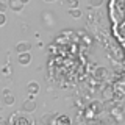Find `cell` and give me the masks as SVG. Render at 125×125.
Here are the masks:
<instances>
[{
	"instance_id": "cell-18",
	"label": "cell",
	"mask_w": 125,
	"mask_h": 125,
	"mask_svg": "<svg viewBox=\"0 0 125 125\" xmlns=\"http://www.w3.org/2000/svg\"><path fill=\"white\" fill-rule=\"evenodd\" d=\"M88 21H89V22H94V21H95V13H94V11H91V10L88 11Z\"/></svg>"
},
{
	"instance_id": "cell-2",
	"label": "cell",
	"mask_w": 125,
	"mask_h": 125,
	"mask_svg": "<svg viewBox=\"0 0 125 125\" xmlns=\"http://www.w3.org/2000/svg\"><path fill=\"white\" fill-rule=\"evenodd\" d=\"M41 21H42V23H44V27L47 30H52L56 25V17H55L53 11H42Z\"/></svg>"
},
{
	"instance_id": "cell-3",
	"label": "cell",
	"mask_w": 125,
	"mask_h": 125,
	"mask_svg": "<svg viewBox=\"0 0 125 125\" xmlns=\"http://www.w3.org/2000/svg\"><path fill=\"white\" fill-rule=\"evenodd\" d=\"M2 97H3V103H5L6 106H11V105H14L16 99H14V94H13V91H11L10 88H5V89L2 91Z\"/></svg>"
},
{
	"instance_id": "cell-26",
	"label": "cell",
	"mask_w": 125,
	"mask_h": 125,
	"mask_svg": "<svg viewBox=\"0 0 125 125\" xmlns=\"http://www.w3.org/2000/svg\"><path fill=\"white\" fill-rule=\"evenodd\" d=\"M0 80H2V75H0Z\"/></svg>"
},
{
	"instance_id": "cell-13",
	"label": "cell",
	"mask_w": 125,
	"mask_h": 125,
	"mask_svg": "<svg viewBox=\"0 0 125 125\" xmlns=\"http://www.w3.org/2000/svg\"><path fill=\"white\" fill-rule=\"evenodd\" d=\"M89 111H92L94 113V114H97V113H100V109H102V103H100V102H92V103L91 105H89Z\"/></svg>"
},
{
	"instance_id": "cell-7",
	"label": "cell",
	"mask_w": 125,
	"mask_h": 125,
	"mask_svg": "<svg viewBox=\"0 0 125 125\" xmlns=\"http://www.w3.org/2000/svg\"><path fill=\"white\" fill-rule=\"evenodd\" d=\"M6 6L10 8V10H13V13H21L25 5H23L21 0H8V2H6Z\"/></svg>"
},
{
	"instance_id": "cell-19",
	"label": "cell",
	"mask_w": 125,
	"mask_h": 125,
	"mask_svg": "<svg viewBox=\"0 0 125 125\" xmlns=\"http://www.w3.org/2000/svg\"><path fill=\"white\" fill-rule=\"evenodd\" d=\"M6 10H8L6 3H5V2H2V0H0V13H2V14H5V13H6Z\"/></svg>"
},
{
	"instance_id": "cell-20",
	"label": "cell",
	"mask_w": 125,
	"mask_h": 125,
	"mask_svg": "<svg viewBox=\"0 0 125 125\" xmlns=\"http://www.w3.org/2000/svg\"><path fill=\"white\" fill-rule=\"evenodd\" d=\"M5 23H6V16L0 13V27H3V25H5Z\"/></svg>"
},
{
	"instance_id": "cell-22",
	"label": "cell",
	"mask_w": 125,
	"mask_h": 125,
	"mask_svg": "<svg viewBox=\"0 0 125 125\" xmlns=\"http://www.w3.org/2000/svg\"><path fill=\"white\" fill-rule=\"evenodd\" d=\"M0 125H8V119H3V117H0Z\"/></svg>"
},
{
	"instance_id": "cell-14",
	"label": "cell",
	"mask_w": 125,
	"mask_h": 125,
	"mask_svg": "<svg viewBox=\"0 0 125 125\" xmlns=\"http://www.w3.org/2000/svg\"><path fill=\"white\" fill-rule=\"evenodd\" d=\"M0 73H2V75H11V73H13V69H11L10 64H6V66H3V67H2Z\"/></svg>"
},
{
	"instance_id": "cell-24",
	"label": "cell",
	"mask_w": 125,
	"mask_h": 125,
	"mask_svg": "<svg viewBox=\"0 0 125 125\" xmlns=\"http://www.w3.org/2000/svg\"><path fill=\"white\" fill-rule=\"evenodd\" d=\"M42 2H45V3H52V2H56V0H42Z\"/></svg>"
},
{
	"instance_id": "cell-1",
	"label": "cell",
	"mask_w": 125,
	"mask_h": 125,
	"mask_svg": "<svg viewBox=\"0 0 125 125\" xmlns=\"http://www.w3.org/2000/svg\"><path fill=\"white\" fill-rule=\"evenodd\" d=\"M8 125H34V120L25 113H16L8 119Z\"/></svg>"
},
{
	"instance_id": "cell-17",
	"label": "cell",
	"mask_w": 125,
	"mask_h": 125,
	"mask_svg": "<svg viewBox=\"0 0 125 125\" xmlns=\"http://www.w3.org/2000/svg\"><path fill=\"white\" fill-rule=\"evenodd\" d=\"M103 2L105 0H89V5H91L92 8H99V6L103 5Z\"/></svg>"
},
{
	"instance_id": "cell-9",
	"label": "cell",
	"mask_w": 125,
	"mask_h": 125,
	"mask_svg": "<svg viewBox=\"0 0 125 125\" xmlns=\"http://www.w3.org/2000/svg\"><path fill=\"white\" fill-rule=\"evenodd\" d=\"M108 69L106 67H103V66H100V67H95V70H94V73H92V75H94V78H95V80H105V78H106L108 77Z\"/></svg>"
},
{
	"instance_id": "cell-25",
	"label": "cell",
	"mask_w": 125,
	"mask_h": 125,
	"mask_svg": "<svg viewBox=\"0 0 125 125\" xmlns=\"http://www.w3.org/2000/svg\"><path fill=\"white\" fill-rule=\"evenodd\" d=\"M21 2L23 3V5H27V3H28V2H30V0H21Z\"/></svg>"
},
{
	"instance_id": "cell-8",
	"label": "cell",
	"mask_w": 125,
	"mask_h": 125,
	"mask_svg": "<svg viewBox=\"0 0 125 125\" xmlns=\"http://www.w3.org/2000/svg\"><path fill=\"white\" fill-rule=\"evenodd\" d=\"M52 125H70V117L67 114H56Z\"/></svg>"
},
{
	"instance_id": "cell-6",
	"label": "cell",
	"mask_w": 125,
	"mask_h": 125,
	"mask_svg": "<svg viewBox=\"0 0 125 125\" xmlns=\"http://www.w3.org/2000/svg\"><path fill=\"white\" fill-rule=\"evenodd\" d=\"M14 50L17 53H27V52H30V50H31V42L30 41H21V42L16 44Z\"/></svg>"
},
{
	"instance_id": "cell-23",
	"label": "cell",
	"mask_w": 125,
	"mask_h": 125,
	"mask_svg": "<svg viewBox=\"0 0 125 125\" xmlns=\"http://www.w3.org/2000/svg\"><path fill=\"white\" fill-rule=\"evenodd\" d=\"M77 34H80V36H84L86 33H84V30H78V31H77Z\"/></svg>"
},
{
	"instance_id": "cell-15",
	"label": "cell",
	"mask_w": 125,
	"mask_h": 125,
	"mask_svg": "<svg viewBox=\"0 0 125 125\" xmlns=\"http://www.w3.org/2000/svg\"><path fill=\"white\" fill-rule=\"evenodd\" d=\"M102 95H103L105 100H111L113 99V88L111 89H105V91L102 92Z\"/></svg>"
},
{
	"instance_id": "cell-11",
	"label": "cell",
	"mask_w": 125,
	"mask_h": 125,
	"mask_svg": "<svg viewBox=\"0 0 125 125\" xmlns=\"http://www.w3.org/2000/svg\"><path fill=\"white\" fill-rule=\"evenodd\" d=\"M55 116H56V113H45V114L41 117V124L42 125H52Z\"/></svg>"
},
{
	"instance_id": "cell-5",
	"label": "cell",
	"mask_w": 125,
	"mask_h": 125,
	"mask_svg": "<svg viewBox=\"0 0 125 125\" xmlns=\"http://www.w3.org/2000/svg\"><path fill=\"white\" fill-rule=\"evenodd\" d=\"M36 108H38V103H36L34 100H31V99L23 100V103H22V109L27 113V114H30V113H34V111H36Z\"/></svg>"
},
{
	"instance_id": "cell-21",
	"label": "cell",
	"mask_w": 125,
	"mask_h": 125,
	"mask_svg": "<svg viewBox=\"0 0 125 125\" xmlns=\"http://www.w3.org/2000/svg\"><path fill=\"white\" fill-rule=\"evenodd\" d=\"M83 42H84V44H92V39H91V36L84 34V36H83Z\"/></svg>"
},
{
	"instance_id": "cell-10",
	"label": "cell",
	"mask_w": 125,
	"mask_h": 125,
	"mask_svg": "<svg viewBox=\"0 0 125 125\" xmlns=\"http://www.w3.org/2000/svg\"><path fill=\"white\" fill-rule=\"evenodd\" d=\"M17 61H19V64H21V66H30V62H31V53H30V52H27V53H19Z\"/></svg>"
},
{
	"instance_id": "cell-12",
	"label": "cell",
	"mask_w": 125,
	"mask_h": 125,
	"mask_svg": "<svg viewBox=\"0 0 125 125\" xmlns=\"http://www.w3.org/2000/svg\"><path fill=\"white\" fill-rule=\"evenodd\" d=\"M69 16L72 19H80L81 16H83V11H81L80 8H72V10H69Z\"/></svg>"
},
{
	"instance_id": "cell-16",
	"label": "cell",
	"mask_w": 125,
	"mask_h": 125,
	"mask_svg": "<svg viewBox=\"0 0 125 125\" xmlns=\"http://www.w3.org/2000/svg\"><path fill=\"white\" fill-rule=\"evenodd\" d=\"M78 2L80 0H66V5L69 6V10H72V8H78Z\"/></svg>"
},
{
	"instance_id": "cell-4",
	"label": "cell",
	"mask_w": 125,
	"mask_h": 125,
	"mask_svg": "<svg viewBox=\"0 0 125 125\" xmlns=\"http://www.w3.org/2000/svg\"><path fill=\"white\" fill-rule=\"evenodd\" d=\"M27 92H28V99L33 100L34 95H38V94H39V84H38V81H30V83L27 84Z\"/></svg>"
}]
</instances>
